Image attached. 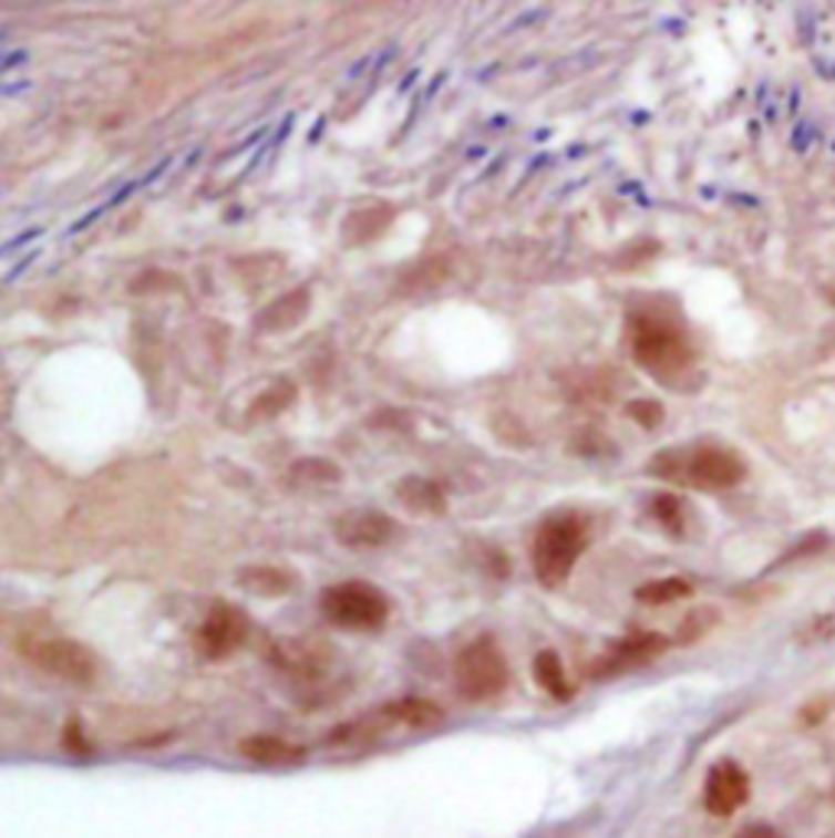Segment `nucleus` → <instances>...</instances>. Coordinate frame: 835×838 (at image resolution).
<instances>
[{"instance_id":"obj_4","label":"nucleus","mask_w":835,"mask_h":838,"mask_svg":"<svg viewBox=\"0 0 835 838\" xmlns=\"http://www.w3.org/2000/svg\"><path fill=\"white\" fill-rule=\"evenodd\" d=\"M320 610L323 617L340 627V630H353V633H372L382 630L389 613H392V600L382 588L369 584V581H340L330 584L320 594Z\"/></svg>"},{"instance_id":"obj_9","label":"nucleus","mask_w":835,"mask_h":838,"mask_svg":"<svg viewBox=\"0 0 835 838\" xmlns=\"http://www.w3.org/2000/svg\"><path fill=\"white\" fill-rule=\"evenodd\" d=\"M748 796H751V779L744 774V767H738L734 761H718L715 767L709 770L705 789H702V803L712 816H718V819L734 816L748 803Z\"/></svg>"},{"instance_id":"obj_6","label":"nucleus","mask_w":835,"mask_h":838,"mask_svg":"<svg viewBox=\"0 0 835 838\" xmlns=\"http://www.w3.org/2000/svg\"><path fill=\"white\" fill-rule=\"evenodd\" d=\"M20 653L40 672L69 685H92L99 679V656L85 643L69 637H27L20 643Z\"/></svg>"},{"instance_id":"obj_2","label":"nucleus","mask_w":835,"mask_h":838,"mask_svg":"<svg viewBox=\"0 0 835 838\" xmlns=\"http://www.w3.org/2000/svg\"><path fill=\"white\" fill-rule=\"evenodd\" d=\"M591 545V519L578 509H565L548 516L533 539V571L538 584L558 588L568 581L575 565Z\"/></svg>"},{"instance_id":"obj_12","label":"nucleus","mask_w":835,"mask_h":838,"mask_svg":"<svg viewBox=\"0 0 835 838\" xmlns=\"http://www.w3.org/2000/svg\"><path fill=\"white\" fill-rule=\"evenodd\" d=\"M310 310V294L307 288H298L291 294H281L275 303H268L261 313H258V333H285V330H295L300 320L307 317Z\"/></svg>"},{"instance_id":"obj_11","label":"nucleus","mask_w":835,"mask_h":838,"mask_svg":"<svg viewBox=\"0 0 835 838\" xmlns=\"http://www.w3.org/2000/svg\"><path fill=\"white\" fill-rule=\"evenodd\" d=\"M239 754L251 764H261V767H291V764H300L307 757V751L300 744H291L278 734H251L239 744Z\"/></svg>"},{"instance_id":"obj_19","label":"nucleus","mask_w":835,"mask_h":838,"mask_svg":"<svg viewBox=\"0 0 835 838\" xmlns=\"http://www.w3.org/2000/svg\"><path fill=\"white\" fill-rule=\"evenodd\" d=\"M685 598H692L689 578H659V581H647L643 588H637V600L647 607H666V603Z\"/></svg>"},{"instance_id":"obj_15","label":"nucleus","mask_w":835,"mask_h":838,"mask_svg":"<svg viewBox=\"0 0 835 838\" xmlns=\"http://www.w3.org/2000/svg\"><path fill=\"white\" fill-rule=\"evenodd\" d=\"M239 584L255 594V598H285L298 588V578L285 568L275 565H258V568H245L239 575Z\"/></svg>"},{"instance_id":"obj_1","label":"nucleus","mask_w":835,"mask_h":838,"mask_svg":"<svg viewBox=\"0 0 835 838\" xmlns=\"http://www.w3.org/2000/svg\"><path fill=\"white\" fill-rule=\"evenodd\" d=\"M627 350L640 369H647L659 382H676L679 375H685L692 369V340L685 333V327L662 313L657 307H640L627 317Z\"/></svg>"},{"instance_id":"obj_21","label":"nucleus","mask_w":835,"mask_h":838,"mask_svg":"<svg viewBox=\"0 0 835 838\" xmlns=\"http://www.w3.org/2000/svg\"><path fill=\"white\" fill-rule=\"evenodd\" d=\"M291 479L295 483H340L343 479V470L323 457H307V461H298L291 467Z\"/></svg>"},{"instance_id":"obj_13","label":"nucleus","mask_w":835,"mask_h":838,"mask_svg":"<svg viewBox=\"0 0 835 838\" xmlns=\"http://www.w3.org/2000/svg\"><path fill=\"white\" fill-rule=\"evenodd\" d=\"M395 496L409 513H421V516H441L447 509V496L437 479L405 477L395 486Z\"/></svg>"},{"instance_id":"obj_5","label":"nucleus","mask_w":835,"mask_h":838,"mask_svg":"<svg viewBox=\"0 0 835 838\" xmlns=\"http://www.w3.org/2000/svg\"><path fill=\"white\" fill-rule=\"evenodd\" d=\"M454 685L464 702H493L509 685V662L493 637H477L454 659Z\"/></svg>"},{"instance_id":"obj_17","label":"nucleus","mask_w":835,"mask_h":838,"mask_svg":"<svg viewBox=\"0 0 835 838\" xmlns=\"http://www.w3.org/2000/svg\"><path fill=\"white\" fill-rule=\"evenodd\" d=\"M295 399H298V385H295L291 379H275L271 389L261 392L258 402H251L245 421H248V424H258V421L278 418L281 412H288V408L295 405Z\"/></svg>"},{"instance_id":"obj_24","label":"nucleus","mask_w":835,"mask_h":838,"mask_svg":"<svg viewBox=\"0 0 835 838\" xmlns=\"http://www.w3.org/2000/svg\"><path fill=\"white\" fill-rule=\"evenodd\" d=\"M65 747H69V751H75V754H79V751H82V754L89 751V744H85V731H82V724H79L75 718L65 724Z\"/></svg>"},{"instance_id":"obj_22","label":"nucleus","mask_w":835,"mask_h":838,"mask_svg":"<svg viewBox=\"0 0 835 838\" xmlns=\"http://www.w3.org/2000/svg\"><path fill=\"white\" fill-rule=\"evenodd\" d=\"M833 637H835V610L833 613H823V617H813L806 627H800L796 643H800V646H819V643H829Z\"/></svg>"},{"instance_id":"obj_10","label":"nucleus","mask_w":835,"mask_h":838,"mask_svg":"<svg viewBox=\"0 0 835 838\" xmlns=\"http://www.w3.org/2000/svg\"><path fill=\"white\" fill-rule=\"evenodd\" d=\"M669 650V640L662 633H650V630H637L627 640H620L607 656L597 662L595 675H620L630 669H640L647 662H653Z\"/></svg>"},{"instance_id":"obj_25","label":"nucleus","mask_w":835,"mask_h":838,"mask_svg":"<svg viewBox=\"0 0 835 838\" xmlns=\"http://www.w3.org/2000/svg\"><path fill=\"white\" fill-rule=\"evenodd\" d=\"M738 838H776L774 829H767V826H751V829H744Z\"/></svg>"},{"instance_id":"obj_7","label":"nucleus","mask_w":835,"mask_h":838,"mask_svg":"<svg viewBox=\"0 0 835 838\" xmlns=\"http://www.w3.org/2000/svg\"><path fill=\"white\" fill-rule=\"evenodd\" d=\"M248 637V617L233 603H213L203 623L196 627V653L209 662L233 656Z\"/></svg>"},{"instance_id":"obj_18","label":"nucleus","mask_w":835,"mask_h":838,"mask_svg":"<svg viewBox=\"0 0 835 838\" xmlns=\"http://www.w3.org/2000/svg\"><path fill=\"white\" fill-rule=\"evenodd\" d=\"M271 659L281 665V669H288V672H298V675H317L320 669H323V662L327 659H320L317 653V646L313 643H300V640H285V643H275V650H271Z\"/></svg>"},{"instance_id":"obj_8","label":"nucleus","mask_w":835,"mask_h":838,"mask_svg":"<svg viewBox=\"0 0 835 838\" xmlns=\"http://www.w3.org/2000/svg\"><path fill=\"white\" fill-rule=\"evenodd\" d=\"M333 536L347 548L372 551V548H385L399 536V523L379 509H350L340 519H333Z\"/></svg>"},{"instance_id":"obj_3","label":"nucleus","mask_w":835,"mask_h":838,"mask_svg":"<svg viewBox=\"0 0 835 838\" xmlns=\"http://www.w3.org/2000/svg\"><path fill=\"white\" fill-rule=\"evenodd\" d=\"M650 474L659 479H676L695 489H731L744 483V461L718 444H702L692 451H662L650 461Z\"/></svg>"},{"instance_id":"obj_23","label":"nucleus","mask_w":835,"mask_h":838,"mask_svg":"<svg viewBox=\"0 0 835 838\" xmlns=\"http://www.w3.org/2000/svg\"><path fill=\"white\" fill-rule=\"evenodd\" d=\"M627 415L637 421L640 427L653 431V427L662 424V415H666V412H662V405L653 402V399H637V402H630V405H627Z\"/></svg>"},{"instance_id":"obj_20","label":"nucleus","mask_w":835,"mask_h":838,"mask_svg":"<svg viewBox=\"0 0 835 838\" xmlns=\"http://www.w3.org/2000/svg\"><path fill=\"white\" fill-rule=\"evenodd\" d=\"M650 513H653V519L669 536H682V529H685V506H682V499L676 493H657L650 499Z\"/></svg>"},{"instance_id":"obj_16","label":"nucleus","mask_w":835,"mask_h":838,"mask_svg":"<svg viewBox=\"0 0 835 838\" xmlns=\"http://www.w3.org/2000/svg\"><path fill=\"white\" fill-rule=\"evenodd\" d=\"M533 675H536V685L551 695L555 702H568L575 695V685L568 682V672H565V662L555 650H542L533 659Z\"/></svg>"},{"instance_id":"obj_14","label":"nucleus","mask_w":835,"mask_h":838,"mask_svg":"<svg viewBox=\"0 0 835 838\" xmlns=\"http://www.w3.org/2000/svg\"><path fill=\"white\" fill-rule=\"evenodd\" d=\"M382 718L389 721V724H402V727H409V731H431V727L444 724V708L434 705L431 699H415V695H409V699H399V702L385 705V708H382Z\"/></svg>"}]
</instances>
